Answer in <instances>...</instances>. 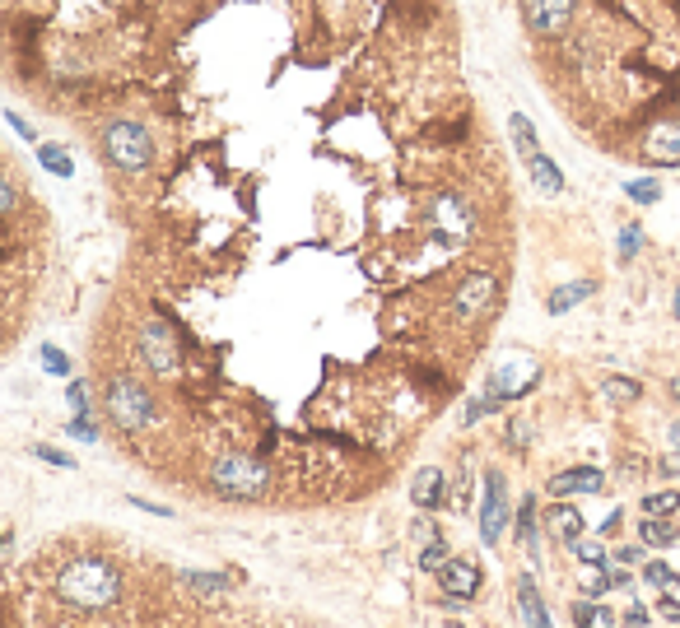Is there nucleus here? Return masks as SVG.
Here are the masks:
<instances>
[{"mask_svg":"<svg viewBox=\"0 0 680 628\" xmlns=\"http://www.w3.org/2000/svg\"><path fill=\"white\" fill-rule=\"evenodd\" d=\"M429 224L443 242H466L476 233V210L457 196V191H434L429 196Z\"/></svg>","mask_w":680,"mask_h":628,"instance_id":"423d86ee","label":"nucleus"},{"mask_svg":"<svg viewBox=\"0 0 680 628\" xmlns=\"http://www.w3.org/2000/svg\"><path fill=\"white\" fill-rule=\"evenodd\" d=\"M676 321H680V289H676Z\"/></svg>","mask_w":680,"mask_h":628,"instance_id":"79ce46f5","label":"nucleus"},{"mask_svg":"<svg viewBox=\"0 0 680 628\" xmlns=\"http://www.w3.org/2000/svg\"><path fill=\"white\" fill-rule=\"evenodd\" d=\"M494 303H499V280H494L490 270H476V275H466L462 280V289H457V298H452V312H457L462 326H471V321L490 317Z\"/></svg>","mask_w":680,"mask_h":628,"instance_id":"9d476101","label":"nucleus"},{"mask_svg":"<svg viewBox=\"0 0 680 628\" xmlns=\"http://www.w3.org/2000/svg\"><path fill=\"white\" fill-rule=\"evenodd\" d=\"M527 438H531V424L517 415L513 424H508V447H513V452H522V447H527Z\"/></svg>","mask_w":680,"mask_h":628,"instance_id":"f704fd0d","label":"nucleus"},{"mask_svg":"<svg viewBox=\"0 0 680 628\" xmlns=\"http://www.w3.org/2000/svg\"><path fill=\"white\" fill-rule=\"evenodd\" d=\"M70 438L98 442V424H94V419H84V415H75V419H70Z\"/></svg>","mask_w":680,"mask_h":628,"instance_id":"c9c22d12","label":"nucleus"},{"mask_svg":"<svg viewBox=\"0 0 680 628\" xmlns=\"http://www.w3.org/2000/svg\"><path fill=\"white\" fill-rule=\"evenodd\" d=\"M434 577H438V587H443V601H452V605L476 601L480 582H485V573H480V563L471 554H448V563Z\"/></svg>","mask_w":680,"mask_h":628,"instance_id":"1a4fd4ad","label":"nucleus"},{"mask_svg":"<svg viewBox=\"0 0 680 628\" xmlns=\"http://www.w3.org/2000/svg\"><path fill=\"white\" fill-rule=\"evenodd\" d=\"M569 615H573V624H606V628L615 624L611 605H597V601H573Z\"/></svg>","mask_w":680,"mask_h":628,"instance_id":"412c9836","label":"nucleus"},{"mask_svg":"<svg viewBox=\"0 0 680 628\" xmlns=\"http://www.w3.org/2000/svg\"><path fill=\"white\" fill-rule=\"evenodd\" d=\"M443 563H448V540H443V535H429V540H424V554H420V568L424 573H438Z\"/></svg>","mask_w":680,"mask_h":628,"instance_id":"a878e982","label":"nucleus"},{"mask_svg":"<svg viewBox=\"0 0 680 628\" xmlns=\"http://www.w3.org/2000/svg\"><path fill=\"white\" fill-rule=\"evenodd\" d=\"M639 540L643 545H653V549H671V545H680V526H671L667 517H648V512H643Z\"/></svg>","mask_w":680,"mask_h":628,"instance_id":"a211bd4d","label":"nucleus"},{"mask_svg":"<svg viewBox=\"0 0 680 628\" xmlns=\"http://www.w3.org/2000/svg\"><path fill=\"white\" fill-rule=\"evenodd\" d=\"M5 126H10L14 135H24V140H33V131H28V121H24V117H14V112H5Z\"/></svg>","mask_w":680,"mask_h":628,"instance_id":"58836bf2","label":"nucleus"},{"mask_svg":"<svg viewBox=\"0 0 680 628\" xmlns=\"http://www.w3.org/2000/svg\"><path fill=\"white\" fill-rule=\"evenodd\" d=\"M620 619H625V624H648V619H653V615H648L643 605H629V610H625V615H620Z\"/></svg>","mask_w":680,"mask_h":628,"instance_id":"ea45409f","label":"nucleus"},{"mask_svg":"<svg viewBox=\"0 0 680 628\" xmlns=\"http://www.w3.org/2000/svg\"><path fill=\"white\" fill-rule=\"evenodd\" d=\"M508 135H513V149L517 154H522V159H536V154H545L541 149V140H536V131H531V121L522 117V112H513V117H508Z\"/></svg>","mask_w":680,"mask_h":628,"instance_id":"6ab92c4d","label":"nucleus"},{"mask_svg":"<svg viewBox=\"0 0 680 628\" xmlns=\"http://www.w3.org/2000/svg\"><path fill=\"white\" fill-rule=\"evenodd\" d=\"M634 159L653 163V168H680V117H662L639 135Z\"/></svg>","mask_w":680,"mask_h":628,"instance_id":"6e6552de","label":"nucleus"},{"mask_svg":"<svg viewBox=\"0 0 680 628\" xmlns=\"http://www.w3.org/2000/svg\"><path fill=\"white\" fill-rule=\"evenodd\" d=\"M569 554H573V559H583L587 568H601V563H611L606 545H601V540H583V535H578V540L569 545Z\"/></svg>","mask_w":680,"mask_h":628,"instance_id":"5701e85b","label":"nucleus"},{"mask_svg":"<svg viewBox=\"0 0 680 628\" xmlns=\"http://www.w3.org/2000/svg\"><path fill=\"white\" fill-rule=\"evenodd\" d=\"M667 577H676V568H671V563H662V559H643V582H648V587H662Z\"/></svg>","mask_w":680,"mask_h":628,"instance_id":"473e14b6","label":"nucleus"},{"mask_svg":"<svg viewBox=\"0 0 680 628\" xmlns=\"http://www.w3.org/2000/svg\"><path fill=\"white\" fill-rule=\"evenodd\" d=\"M38 159H42V168H47V173H56V177H75V163L66 159V149H61V145H42V149H38Z\"/></svg>","mask_w":680,"mask_h":628,"instance_id":"393cba45","label":"nucleus"},{"mask_svg":"<svg viewBox=\"0 0 680 628\" xmlns=\"http://www.w3.org/2000/svg\"><path fill=\"white\" fill-rule=\"evenodd\" d=\"M136 345H140V359H145V368H150L154 377H177L182 373V340H177V331L168 326L164 317L145 321Z\"/></svg>","mask_w":680,"mask_h":628,"instance_id":"39448f33","label":"nucleus"},{"mask_svg":"<svg viewBox=\"0 0 680 628\" xmlns=\"http://www.w3.org/2000/svg\"><path fill=\"white\" fill-rule=\"evenodd\" d=\"M527 173H531V182H536V191H541V196H559V191H564V173L555 168V159H550V154H536V159L527 163Z\"/></svg>","mask_w":680,"mask_h":628,"instance_id":"dca6fc26","label":"nucleus"},{"mask_svg":"<svg viewBox=\"0 0 680 628\" xmlns=\"http://www.w3.org/2000/svg\"><path fill=\"white\" fill-rule=\"evenodd\" d=\"M410 498H415V508H424V512H434V508H443L448 503V480H443V470L438 466H424L420 475H415V489H410Z\"/></svg>","mask_w":680,"mask_h":628,"instance_id":"ddd939ff","label":"nucleus"},{"mask_svg":"<svg viewBox=\"0 0 680 628\" xmlns=\"http://www.w3.org/2000/svg\"><path fill=\"white\" fill-rule=\"evenodd\" d=\"M643 247V228L639 224H625L620 228V261H634Z\"/></svg>","mask_w":680,"mask_h":628,"instance_id":"c756f323","label":"nucleus"},{"mask_svg":"<svg viewBox=\"0 0 680 628\" xmlns=\"http://www.w3.org/2000/svg\"><path fill=\"white\" fill-rule=\"evenodd\" d=\"M555 498H573V494H601L606 489V475L597 466H573V470H559L555 480L545 484Z\"/></svg>","mask_w":680,"mask_h":628,"instance_id":"f8f14e48","label":"nucleus"},{"mask_svg":"<svg viewBox=\"0 0 680 628\" xmlns=\"http://www.w3.org/2000/svg\"><path fill=\"white\" fill-rule=\"evenodd\" d=\"M625 191H629V201L634 205H657L662 201V182H657V177H634Z\"/></svg>","mask_w":680,"mask_h":628,"instance_id":"b1692460","label":"nucleus"},{"mask_svg":"<svg viewBox=\"0 0 680 628\" xmlns=\"http://www.w3.org/2000/svg\"><path fill=\"white\" fill-rule=\"evenodd\" d=\"M680 508V489H657V494H643V512L648 517H671Z\"/></svg>","mask_w":680,"mask_h":628,"instance_id":"4be33fe9","label":"nucleus"},{"mask_svg":"<svg viewBox=\"0 0 680 628\" xmlns=\"http://www.w3.org/2000/svg\"><path fill=\"white\" fill-rule=\"evenodd\" d=\"M38 359H42V368H47V373L70 377V359H66V354H61L56 345H42V349H38Z\"/></svg>","mask_w":680,"mask_h":628,"instance_id":"7c9ffc66","label":"nucleus"},{"mask_svg":"<svg viewBox=\"0 0 680 628\" xmlns=\"http://www.w3.org/2000/svg\"><path fill=\"white\" fill-rule=\"evenodd\" d=\"M620 522H625V512L611 508V512H606V522H601V535H615V531H620Z\"/></svg>","mask_w":680,"mask_h":628,"instance_id":"4c0bfd02","label":"nucleus"},{"mask_svg":"<svg viewBox=\"0 0 680 628\" xmlns=\"http://www.w3.org/2000/svg\"><path fill=\"white\" fill-rule=\"evenodd\" d=\"M177 577H182L196 596H229V587H233V577H224V573H191V568H182Z\"/></svg>","mask_w":680,"mask_h":628,"instance_id":"aec40b11","label":"nucleus"},{"mask_svg":"<svg viewBox=\"0 0 680 628\" xmlns=\"http://www.w3.org/2000/svg\"><path fill=\"white\" fill-rule=\"evenodd\" d=\"M517 619H522V624H550V610H545L541 591H536V577L531 573L517 577Z\"/></svg>","mask_w":680,"mask_h":628,"instance_id":"4468645a","label":"nucleus"},{"mask_svg":"<svg viewBox=\"0 0 680 628\" xmlns=\"http://www.w3.org/2000/svg\"><path fill=\"white\" fill-rule=\"evenodd\" d=\"M578 5H583V0H522V19H527V28L536 33V38L555 42L573 28Z\"/></svg>","mask_w":680,"mask_h":628,"instance_id":"0eeeda50","label":"nucleus"},{"mask_svg":"<svg viewBox=\"0 0 680 628\" xmlns=\"http://www.w3.org/2000/svg\"><path fill=\"white\" fill-rule=\"evenodd\" d=\"M103 410H108V419L122 428V433H140V428H150L154 419H159L154 396L145 391V382L131 373H112L108 382H103Z\"/></svg>","mask_w":680,"mask_h":628,"instance_id":"20e7f679","label":"nucleus"},{"mask_svg":"<svg viewBox=\"0 0 680 628\" xmlns=\"http://www.w3.org/2000/svg\"><path fill=\"white\" fill-rule=\"evenodd\" d=\"M592 294H597V284H592V280L564 284V289H555V294H550V303H545V312H550V317H564V312H569V308H578V303H583V298H592Z\"/></svg>","mask_w":680,"mask_h":628,"instance_id":"f3484780","label":"nucleus"},{"mask_svg":"<svg viewBox=\"0 0 680 628\" xmlns=\"http://www.w3.org/2000/svg\"><path fill=\"white\" fill-rule=\"evenodd\" d=\"M676 401H680V377H676Z\"/></svg>","mask_w":680,"mask_h":628,"instance_id":"37998d69","label":"nucleus"},{"mask_svg":"<svg viewBox=\"0 0 680 628\" xmlns=\"http://www.w3.org/2000/svg\"><path fill=\"white\" fill-rule=\"evenodd\" d=\"M28 452L38 456V461H52V466H61V470H70V466H75V456H70V452H56V447H47V442H33Z\"/></svg>","mask_w":680,"mask_h":628,"instance_id":"72a5a7b5","label":"nucleus"},{"mask_svg":"<svg viewBox=\"0 0 680 628\" xmlns=\"http://www.w3.org/2000/svg\"><path fill=\"white\" fill-rule=\"evenodd\" d=\"M66 401H70V410H75V415H84V419H89V387H84L80 377H70Z\"/></svg>","mask_w":680,"mask_h":628,"instance_id":"2f4dec72","label":"nucleus"},{"mask_svg":"<svg viewBox=\"0 0 680 628\" xmlns=\"http://www.w3.org/2000/svg\"><path fill=\"white\" fill-rule=\"evenodd\" d=\"M671 438H676V452H680V419H676V428H671Z\"/></svg>","mask_w":680,"mask_h":628,"instance_id":"a19ab883","label":"nucleus"},{"mask_svg":"<svg viewBox=\"0 0 680 628\" xmlns=\"http://www.w3.org/2000/svg\"><path fill=\"white\" fill-rule=\"evenodd\" d=\"M611 563H643V549L639 545H620L611 554Z\"/></svg>","mask_w":680,"mask_h":628,"instance_id":"e433bc0d","label":"nucleus"},{"mask_svg":"<svg viewBox=\"0 0 680 628\" xmlns=\"http://www.w3.org/2000/svg\"><path fill=\"white\" fill-rule=\"evenodd\" d=\"M210 494L215 498H238V503H257L271 494V466L252 452H219L210 461Z\"/></svg>","mask_w":680,"mask_h":628,"instance_id":"f03ea898","label":"nucleus"},{"mask_svg":"<svg viewBox=\"0 0 680 628\" xmlns=\"http://www.w3.org/2000/svg\"><path fill=\"white\" fill-rule=\"evenodd\" d=\"M98 149H103V159L117 168V173H145L154 163V135L140 126L136 117H112L98 126Z\"/></svg>","mask_w":680,"mask_h":628,"instance_id":"7ed1b4c3","label":"nucleus"},{"mask_svg":"<svg viewBox=\"0 0 680 628\" xmlns=\"http://www.w3.org/2000/svg\"><path fill=\"white\" fill-rule=\"evenodd\" d=\"M517 540H527V545H531V540H536V498H522V503H517Z\"/></svg>","mask_w":680,"mask_h":628,"instance_id":"cd10ccee","label":"nucleus"},{"mask_svg":"<svg viewBox=\"0 0 680 628\" xmlns=\"http://www.w3.org/2000/svg\"><path fill=\"white\" fill-rule=\"evenodd\" d=\"M52 596L75 615L103 619L126 601V573L108 554H70L52 577Z\"/></svg>","mask_w":680,"mask_h":628,"instance_id":"f257e3e1","label":"nucleus"},{"mask_svg":"<svg viewBox=\"0 0 680 628\" xmlns=\"http://www.w3.org/2000/svg\"><path fill=\"white\" fill-rule=\"evenodd\" d=\"M508 526V480L504 470H485V498H480V540L499 545V535Z\"/></svg>","mask_w":680,"mask_h":628,"instance_id":"9b49d317","label":"nucleus"},{"mask_svg":"<svg viewBox=\"0 0 680 628\" xmlns=\"http://www.w3.org/2000/svg\"><path fill=\"white\" fill-rule=\"evenodd\" d=\"M545 526H550V531H555L559 540H564V545H573V540L583 535V512H578V508H569V503L559 498L555 508L545 512Z\"/></svg>","mask_w":680,"mask_h":628,"instance_id":"2eb2a0df","label":"nucleus"},{"mask_svg":"<svg viewBox=\"0 0 680 628\" xmlns=\"http://www.w3.org/2000/svg\"><path fill=\"white\" fill-rule=\"evenodd\" d=\"M601 391H606L611 401H639V382H629V377H606Z\"/></svg>","mask_w":680,"mask_h":628,"instance_id":"c85d7f7f","label":"nucleus"},{"mask_svg":"<svg viewBox=\"0 0 680 628\" xmlns=\"http://www.w3.org/2000/svg\"><path fill=\"white\" fill-rule=\"evenodd\" d=\"M657 610H662V619H680V573L676 577H667L662 587H657Z\"/></svg>","mask_w":680,"mask_h":628,"instance_id":"bb28decb","label":"nucleus"}]
</instances>
